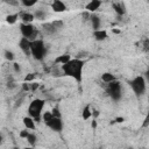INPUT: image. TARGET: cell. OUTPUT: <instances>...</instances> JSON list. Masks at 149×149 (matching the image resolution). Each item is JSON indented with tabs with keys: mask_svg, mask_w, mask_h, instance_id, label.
<instances>
[{
	"mask_svg": "<svg viewBox=\"0 0 149 149\" xmlns=\"http://www.w3.org/2000/svg\"><path fill=\"white\" fill-rule=\"evenodd\" d=\"M19 17H20V20H21L23 23H31V22L34 21V19H35L34 14L28 13V12H24V13L19 14Z\"/></svg>",
	"mask_w": 149,
	"mask_h": 149,
	"instance_id": "13",
	"label": "cell"
},
{
	"mask_svg": "<svg viewBox=\"0 0 149 149\" xmlns=\"http://www.w3.org/2000/svg\"><path fill=\"white\" fill-rule=\"evenodd\" d=\"M30 43H31V41L27 37H21L19 41V48L26 56L30 55Z\"/></svg>",
	"mask_w": 149,
	"mask_h": 149,
	"instance_id": "8",
	"label": "cell"
},
{
	"mask_svg": "<svg viewBox=\"0 0 149 149\" xmlns=\"http://www.w3.org/2000/svg\"><path fill=\"white\" fill-rule=\"evenodd\" d=\"M20 33H21L22 37H27L30 41L35 40L36 35H37V30L33 23H23L22 22L20 24Z\"/></svg>",
	"mask_w": 149,
	"mask_h": 149,
	"instance_id": "7",
	"label": "cell"
},
{
	"mask_svg": "<svg viewBox=\"0 0 149 149\" xmlns=\"http://www.w3.org/2000/svg\"><path fill=\"white\" fill-rule=\"evenodd\" d=\"M34 16H35V19H38V20H43V19H45V16H47V13H45V12H43V10H41V9H38V10H36V12H35Z\"/></svg>",
	"mask_w": 149,
	"mask_h": 149,
	"instance_id": "22",
	"label": "cell"
},
{
	"mask_svg": "<svg viewBox=\"0 0 149 149\" xmlns=\"http://www.w3.org/2000/svg\"><path fill=\"white\" fill-rule=\"evenodd\" d=\"M22 122H23L24 128L28 129V130H34L36 128V121L31 116H29V115L28 116H24L22 119Z\"/></svg>",
	"mask_w": 149,
	"mask_h": 149,
	"instance_id": "11",
	"label": "cell"
},
{
	"mask_svg": "<svg viewBox=\"0 0 149 149\" xmlns=\"http://www.w3.org/2000/svg\"><path fill=\"white\" fill-rule=\"evenodd\" d=\"M13 65H14V69H15V71H16V72H19V71H20V65H19L17 63H14Z\"/></svg>",
	"mask_w": 149,
	"mask_h": 149,
	"instance_id": "29",
	"label": "cell"
},
{
	"mask_svg": "<svg viewBox=\"0 0 149 149\" xmlns=\"http://www.w3.org/2000/svg\"><path fill=\"white\" fill-rule=\"evenodd\" d=\"M45 105V100L41 99V98H36L34 100H31L28 105V115L31 116L36 122H40L42 119V113H43V108Z\"/></svg>",
	"mask_w": 149,
	"mask_h": 149,
	"instance_id": "2",
	"label": "cell"
},
{
	"mask_svg": "<svg viewBox=\"0 0 149 149\" xmlns=\"http://www.w3.org/2000/svg\"><path fill=\"white\" fill-rule=\"evenodd\" d=\"M93 37H94L97 41H105V40L108 37V34H107V31H106L105 29L99 28V29L93 30Z\"/></svg>",
	"mask_w": 149,
	"mask_h": 149,
	"instance_id": "12",
	"label": "cell"
},
{
	"mask_svg": "<svg viewBox=\"0 0 149 149\" xmlns=\"http://www.w3.org/2000/svg\"><path fill=\"white\" fill-rule=\"evenodd\" d=\"M19 19H20V17H19V14H17V13H12V14H8V15L6 16V22H7L8 24H15Z\"/></svg>",
	"mask_w": 149,
	"mask_h": 149,
	"instance_id": "17",
	"label": "cell"
},
{
	"mask_svg": "<svg viewBox=\"0 0 149 149\" xmlns=\"http://www.w3.org/2000/svg\"><path fill=\"white\" fill-rule=\"evenodd\" d=\"M81 118H83V120H85V121L92 118V108H91L90 105H86V106L83 108V111H81Z\"/></svg>",
	"mask_w": 149,
	"mask_h": 149,
	"instance_id": "15",
	"label": "cell"
},
{
	"mask_svg": "<svg viewBox=\"0 0 149 149\" xmlns=\"http://www.w3.org/2000/svg\"><path fill=\"white\" fill-rule=\"evenodd\" d=\"M101 5H102V1L101 0H90L85 5V9L87 12H90V13H94V12H97L100 8Z\"/></svg>",
	"mask_w": 149,
	"mask_h": 149,
	"instance_id": "10",
	"label": "cell"
},
{
	"mask_svg": "<svg viewBox=\"0 0 149 149\" xmlns=\"http://www.w3.org/2000/svg\"><path fill=\"white\" fill-rule=\"evenodd\" d=\"M26 140L28 141V143H29L31 147H35V146H36V141H37V137H36V135H35L34 133H31L30 130H29V133H28V135H27Z\"/></svg>",
	"mask_w": 149,
	"mask_h": 149,
	"instance_id": "19",
	"label": "cell"
},
{
	"mask_svg": "<svg viewBox=\"0 0 149 149\" xmlns=\"http://www.w3.org/2000/svg\"><path fill=\"white\" fill-rule=\"evenodd\" d=\"M42 120L44 121L45 126H47L48 128H50L51 130L57 132V133L62 132V129H63V121H62V118L52 115L51 111H47V112L42 113Z\"/></svg>",
	"mask_w": 149,
	"mask_h": 149,
	"instance_id": "3",
	"label": "cell"
},
{
	"mask_svg": "<svg viewBox=\"0 0 149 149\" xmlns=\"http://www.w3.org/2000/svg\"><path fill=\"white\" fill-rule=\"evenodd\" d=\"M47 47L45 43L40 40V38H35L31 41L30 43V55L36 59V61H42L44 59L45 55H47Z\"/></svg>",
	"mask_w": 149,
	"mask_h": 149,
	"instance_id": "4",
	"label": "cell"
},
{
	"mask_svg": "<svg viewBox=\"0 0 149 149\" xmlns=\"http://www.w3.org/2000/svg\"><path fill=\"white\" fill-rule=\"evenodd\" d=\"M91 127L94 129V128H97V120L93 118V120H92V122H91Z\"/></svg>",
	"mask_w": 149,
	"mask_h": 149,
	"instance_id": "28",
	"label": "cell"
},
{
	"mask_svg": "<svg viewBox=\"0 0 149 149\" xmlns=\"http://www.w3.org/2000/svg\"><path fill=\"white\" fill-rule=\"evenodd\" d=\"M116 78H115V76L113 74V73H111V72H104L102 74H101V80H102V83H105V84H108V83H111V81H113V80H115Z\"/></svg>",
	"mask_w": 149,
	"mask_h": 149,
	"instance_id": "16",
	"label": "cell"
},
{
	"mask_svg": "<svg viewBox=\"0 0 149 149\" xmlns=\"http://www.w3.org/2000/svg\"><path fill=\"white\" fill-rule=\"evenodd\" d=\"M5 58L7 61H13L14 59V54L12 51H9V50H6L5 51Z\"/></svg>",
	"mask_w": 149,
	"mask_h": 149,
	"instance_id": "23",
	"label": "cell"
},
{
	"mask_svg": "<svg viewBox=\"0 0 149 149\" xmlns=\"http://www.w3.org/2000/svg\"><path fill=\"white\" fill-rule=\"evenodd\" d=\"M91 22H92L93 30L100 28V23H101V21H100V19H99L97 15H92V16H91Z\"/></svg>",
	"mask_w": 149,
	"mask_h": 149,
	"instance_id": "20",
	"label": "cell"
},
{
	"mask_svg": "<svg viewBox=\"0 0 149 149\" xmlns=\"http://www.w3.org/2000/svg\"><path fill=\"white\" fill-rule=\"evenodd\" d=\"M21 1V3L24 6V7H34L36 3H37V1L38 0H20Z\"/></svg>",
	"mask_w": 149,
	"mask_h": 149,
	"instance_id": "21",
	"label": "cell"
},
{
	"mask_svg": "<svg viewBox=\"0 0 149 149\" xmlns=\"http://www.w3.org/2000/svg\"><path fill=\"white\" fill-rule=\"evenodd\" d=\"M28 133H29V130L24 128L23 130H21V132H20V137H22V139H26V137H27V135H28Z\"/></svg>",
	"mask_w": 149,
	"mask_h": 149,
	"instance_id": "25",
	"label": "cell"
},
{
	"mask_svg": "<svg viewBox=\"0 0 149 149\" xmlns=\"http://www.w3.org/2000/svg\"><path fill=\"white\" fill-rule=\"evenodd\" d=\"M71 59V56L69 54H62L59 56H57L55 58V64H59V65H63L65 64L66 62H69Z\"/></svg>",
	"mask_w": 149,
	"mask_h": 149,
	"instance_id": "14",
	"label": "cell"
},
{
	"mask_svg": "<svg viewBox=\"0 0 149 149\" xmlns=\"http://www.w3.org/2000/svg\"><path fill=\"white\" fill-rule=\"evenodd\" d=\"M50 7H51V9H52L54 12H56V13H63V12H65V10L68 9L66 5H65L64 1H62V0H52L51 3H50Z\"/></svg>",
	"mask_w": 149,
	"mask_h": 149,
	"instance_id": "9",
	"label": "cell"
},
{
	"mask_svg": "<svg viewBox=\"0 0 149 149\" xmlns=\"http://www.w3.org/2000/svg\"><path fill=\"white\" fill-rule=\"evenodd\" d=\"M121 91H122L121 84L119 83L118 79H115V80L106 84V92L111 97V99H113L114 101H118V100L121 99V95H122Z\"/></svg>",
	"mask_w": 149,
	"mask_h": 149,
	"instance_id": "6",
	"label": "cell"
},
{
	"mask_svg": "<svg viewBox=\"0 0 149 149\" xmlns=\"http://www.w3.org/2000/svg\"><path fill=\"white\" fill-rule=\"evenodd\" d=\"M51 113H52V115H55V116H59V118H61V113H59V111H58L57 108H54V109L51 111Z\"/></svg>",
	"mask_w": 149,
	"mask_h": 149,
	"instance_id": "26",
	"label": "cell"
},
{
	"mask_svg": "<svg viewBox=\"0 0 149 149\" xmlns=\"http://www.w3.org/2000/svg\"><path fill=\"white\" fill-rule=\"evenodd\" d=\"M34 79H35V74H34V73H29V74H27V76L24 77V81H28V83L33 81Z\"/></svg>",
	"mask_w": 149,
	"mask_h": 149,
	"instance_id": "24",
	"label": "cell"
},
{
	"mask_svg": "<svg viewBox=\"0 0 149 149\" xmlns=\"http://www.w3.org/2000/svg\"><path fill=\"white\" fill-rule=\"evenodd\" d=\"M129 86L136 97H141L142 94H144V92L147 90V83H146V79L143 76L134 77L129 81Z\"/></svg>",
	"mask_w": 149,
	"mask_h": 149,
	"instance_id": "5",
	"label": "cell"
},
{
	"mask_svg": "<svg viewBox=\"0 0 149 149\" xmlns=\"http://www.w3.org/2000/svg\"><path fill=\"white\" fill-rule=\"evenodd\" d=\"M115 122H118V123H121V122H123L125 121V119L122 118V116H118V118H115V120H114Z\"/></svg>",
	"mask_w": 149,
	"mask_h": 149,
	"instance_id": "27",
	"label": "cell"
},
{
	"mask_svg": "<svg viewBox=\"0 0 149 149\" xmlns=\"http://www.w3.org/2000/svg\"><path fill=\"white\" fill-rule=\"evenodd\" d=\"M112 8L114 9V12L116 13V14H119V15H123L125 14V7L120 3V2H114L113 5H112Z\"/></svg>",
	"mask_w": 149,
	"mask_h": 149,
	"instance_id": "18",
	"label": "cell"
},
{
	"mask_svg": "<svg viewBox=\"0 0 149 149\" xmlns=\"http://www.w3.org/2000/svg\"><path fill=\"white\" fill-rule=\"evenodd\" d=\"M85 62L79 58H71L65 64L61 65L63 74L72 78L77 83H80L83 80V71H84Z\"/></svg>",
	"mask_w": 149,
	"mask_h": 149,
	"instance_id": "1",
	"label": "cell"
}]
</instances>
